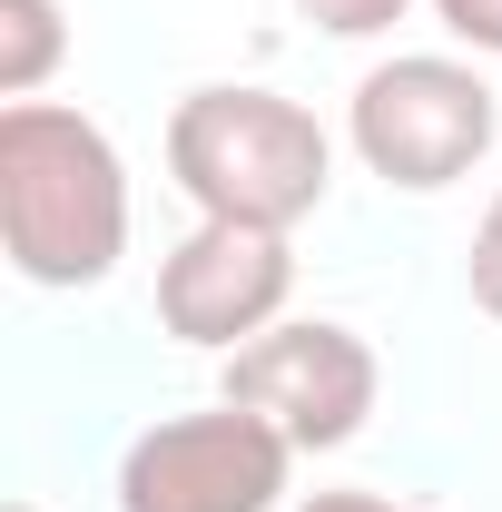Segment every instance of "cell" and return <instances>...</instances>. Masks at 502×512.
I'll return each instance as SVG.
<instances>
[{
    "label": "cell",
    "instance_id": "cell-1",
    "mask_svg": "<svg viewBox=\"0 0 502 512\" xmlns=\"http://www.w3.org/2000/svg\"><path fill=\"white\" fill-rule=\"evenodd\" d=\"M0 247L30 286H109L128 256V158L109 128L60 99L0 109Z\"/></svg>",
    "mask_w": 502,
    "mask_h": 512
},
{
    "label": "cell",
    "instance_id": "cell-2",
    "mask_svg": "<svg viewBox=\"0 0 502 512\" xmlns=\"http://www.w3.org/2000/svg\"><path fill=\"white\" fill-rule=\"evenodd\" d=\"M168 178L197 197V217L237 227H296L335 188V138L306 99L217 79L168 109Z\"/></svg>",
    "mask_w": 502,
    "mask_h": 512
},
{
    "label": "cell",
    "instance_id": "cell-3",
    "mask_svg": "<svg viewBox=\"0 0 502 512\" xmlns=\"http://www.w3.org/2000/svg\"><path fill=\"white\" fill-rule=\"evenodd\" d=\"M345 138L355 158L375 168L384 188L404 197H443L453 178H473L502 138V99L473 60H443V50H404L375 60L345 99Z\"/></svg>",
    "mask_w": 502,
    "mask_h": 512
},
{
    "label": "cell",
    "instance_id": "cell-4",
    "mask_svg": "<svg viewBox=\"0 0 502 512\" xmlns=\"http://www.w3.org/2000/svg\"><path fill=\"white\" fill-rule=\"evenodd\" d=\"M286 473L296 444L217 394L207 414H168L119 453V512H276Z\"/></svg>",
    "mask_w": 502,
    "mask_h": 512
},
{
    "label": "cell",
    "instance_id": "cell-5",
    "mask_svg": "<svg viewBox=\"0 0 502 512\" xmlns=\"http://www.w3.org/2000/svg\"><path fill=\"white\" fill-rule=\"evenodd\" d=\"M375 394H384L375 345L355 325H335V316H286V325H266L256 345L227 355V404L266 414L296 453L355 444L365 414H375Z\"/></svg>",
    "mask_w": 502,
    "mask_h": 512
},
{
    "label": "cell",
    "instance_id": "cell-6",
    "mask_svg": "<svg viewBox=\"0 0 502 512\" xmlns=\"http://www.w3.org/2000/svg\"><path fill=\"white\" fill-rule=\"evenodd\" d=\"M296 296V247L286 227H237V217H197L178 247L158 256V325L197 355H237L266 325H286Z\"/></svg>",
    "mask_w": 502,
    "mask_h": 512
},
{
    "label": "cell",
    "instance_id": "cell-7",
    "mask_svg": "<svg viewBox=\"0 0 502 512\" xmlns=\"http://www.w3.org/2000/svg\"><path fill=\"white\" fill-rule=\"evenodd\" d=\"M60 60H69L60 0H0V99H40Z\"/></svg>",
    "mask_w": 502,
    "mask_h": 512
},
{
    "label": "cell",
    "instance_id": "cell-8",
    "mask_svg": "<svg viewBox=\"0 0 502 512\" xmlns=\"http://www.w3.org/2000/svg\"><path fill=\"white\" fill-rule=\"evenodd\" d=\"M414 0H296V20H315L325 40H384Z\"/></svg>",
    "mask_w": 502,
    "mask_h": 512
},
{
    "label": "cell",
    "instance_id": "cell-9",
    "mask_svg": "<svg viewBox=\"0 0 502 512\" xmlns=\"http://www.w3.org/2000/svg\"><path fill=\"white\" fill-rule=\"evenodd\" d=\"M463 286H473V306L502 325V197L483 207V227H473V256H463Z\"/></svg>",
    "mask_w": 502,
    "mask_h": 512
},
{
    "label": "cell",
    "instance_id": "cell-10",
    "mask_svg": "<svg viewBox=\"0 0 502 512\" xmlns=\"http://www.w3.org/2000/svg\"><path fill=\"white\" fill-rule=\"evenodd\" d=\"M434 20L473 50V60H502V0H434Z\"/></svg>",
    "mask_w": 502,
    "mask_h": 512
},
{
    "label": "cell",
    "instance_id": "cell-11",
    "mask_svg": "<svg viewBox=\"0 0 502 512\" xmlns=\"http://www.w3.org/2000/svg\"><path fill=\"white\" fill-rule=\"evenodd\" d=\"M296 512H404V503H384V493H306Z\"/></svg>",
    "mask_w": 502,
    "mask_h": 512
},
{
    "label": "cell",
    "instance_id": "cell-12",
    "mask_svg": "<svg viewBox=\"0 0 502 512\" xmlns=\"http://www.w3.org/2000/svg\"><path fill=\"white\" fill-rule=\"evenodd\" d=\"M10 512H40V503H10Z\"/></svg>",
    "mask_w": 502,
    "mask_h": 512
}]
</instances>
